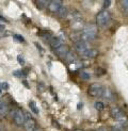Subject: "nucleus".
I'll use <instances>...</instances> for the list:
<instances>
[{
    "mask_svg": "<svg viewBox=\"0 0 128 131\" xmlns=\"http://www.w3.org/2000/svg\"><path fill=\"white\" fill-rule=\"evenodd\" d=\"M96 35H97V26L92 25V24L86 25L82 30L81 40L84 42H89V41L94 40Z\"/></svg>",
    "mask_w": 128,
    "mask_h": 131,
    "instance_id": "obj_1",
    "label": "nucleus"
},
{
    "mask_svg": "<svg viewBox=\"0 0 128 131\" xmlns=\"http://www.w3.org/2000/svg\"><path fill=\"white\" fill-rule=\"evenodd\" d=\"M111 19V14L108 10L100 11L97 15H96V23H97L98 27H105L109 24Z\"/></svg>",
    "mask_w": 128,
    "mask_h": 131,
    "instance_id": "obj_2",
    "label": "nucleus"
},
{
    "mask_svg": "<svg viewBox=\"0 0 128 131\" xmlns=\"http://www.w3.org/2000/svg\"><path fill=\"white\" fill-rule=\"evenodd\" d=\"M104 93H105V89L99 83L91 84L88 90V94L91 97H101V96H104Z\"/></svg>",
    "mask_w": 128,
    "mask_h": 131,
    "instance_id": "obj_3",
    "label": "nucleus"
},
{
    "mask_svg": "<svg viewBox=\"0 0 128 131\" xmlns=\"http://www.w3.org/2000/svg\"><path fill=\"white\" fill-rule=\"evenodd\" d=\"M110 115L112 116V118L115 121H118L120 123H124L127 122V115L124 113V111L119 107H112L110 110Z\"/></svg>",
    "mask_w": 128,
    "mask_h": 131,
    "instance_id": "obj_4",
    "label": "nucleus"
},
{
    "mask_svg": "<svg viewBox=\"0 0 128 131\" xmlns=\"http://www.w3.org/2000/svg\"><path fill=\"white\" fill-rule=\"evenodd\" d=\"M26 119H27V117H26V114L23 112L22 110H17L15 114H14V122L17 126H23Z\"/></svg>",
    "mask_w": 128,
    "mask_h": 131,
    "instance_id": "obj_5",
    "label": "nucleus"
},
{
    "mask_svg": "<svg viewBox=\"0 0 128 131\" xmlns=\"http://www.w3.org/2000/svg\"><path fill=\"white\" fill-rule=\"evenodd\" d=\"M75 49L77 50V52H79V53H81V56H82L83 53H86V52H87L90 48H89V45H88L87 42L80 40L79 42H76V44H75Z\"/></svg>",
    "mask_w": 128,
    "mask_h": 131,
    "instance_id": "obj_6",
    "label": "nucleus"
},
{
    "mask_svg": "<svg viewBox=\"0 0 128 131\" xmlns=\"http://www.w3.org/2000/svg\"><path fill=\"white\" fill-rule=\"evenodd\" d=\"M24 127L26 129V131H34L36 129V122L34 118H32V117H27V119H26L25 124H24Z\"/></svg>",
    "mask_w": 128,
    "mask_h": 131,
    "instance_id": "obj_7",
    "label": "nucleus"
},
{
    "mask_svg": "<svg viewBox=\"0 0 128 131\" xmlns=\"http://www.w3.org/2000/svg\"><path fill=\"white\" fill-rule=\"evenodd\" d=\"M55 51V53L58 56V57H60V58H65L67 54H68V52H69V47L67 45H62L60 46L59 48H57Z\"/></svg>",
    "mask_w": 128,
    "mask_h": 131,
    "instance_id": "obj_8",
    "label": "nucleus"
},
{
    "mask_svg": "<svg viewBox=\"0 0 128 131\" xmlns=\"http://www.w3.org/2000/svg\"><path fill=\"white\" fill-rule=\"evenodd\" d=\"M61 6H62L61 1H50L48 4V10L52 13H58Z\"/></svg>",
    "mask_w": 128,
    "mask_h": 131,
    "instance_id": "obj_9",
    "label": "nucleus"
},
{
    "mask_svg": "<svg viewBox=\"0 0 128 131\" xmlns=\"http://www.w3.org/2000/svg\"><path fill=\"white\" fill-rule=\"evenodd\" d=\"M49 44L51 46V48L54 50H56L57 48H59L60 46H62V40H60L59 37H51L49 40Z\"/></svg>",
    "mask_w": 128,
    "mask_h": 131,
    "instance_id": "obj_10",
    "label": "nucleus"
},
{
    "mask_svg": "<svg viewBox=\"0 0 128 131\" xmlns=\"http://www.w3.org/2000/svg\"><path fill=\"white\" fill-rule=\"evenodd\" d=\"M98 56V50H96V49H89L86 53H83L82 57H84L87 59H94Z\"/></svg>",
    "mask_w": 128,
    "mask_h": 131,
    "instance_id": "obj_11",
    "label": "nucleus"
},
{
    "mask_svg": "<svg viewBox=\"0 0 128 131\" xmlns=\"http://www.w3.org/2000/svg\"><path fill=\"white\" fill-rule=\"evenodd\" d=\"M72 27L76 30H79L83 27V20H82V17L78 18V19H75V20H72Z\"/></svg>",
    "mask_w": 128,
    "mask_h": 131,
    "instance_id": "obj_12",
    "label": "nucleus"
},
{
    "mask_svg": "<svg viewBox=\"0 0 128 131\" xmlns=\"http://www.w3.org/2000/svg\"><path fill=\"white\" fill-rule=\"evenodd\" d=\"M8 104H6L5 102L3 101H0V114L1 115H5L6 113H8Z\"/></svg>",
    "mask_w": 128,
    "mask_h": 131,
    "instance_id": "obj_13",
    "label": "nucleus"
},
{
    "mask_svg": "<svg viewBox=\"0 0 128 131\" xmlns=\"http://www.w3.org/2000/svg\"><path fill=\"white\" fill-rule=\"evenodd\" d=\"M58 14H59L60 17H65V16H67V15H68L67 8H66V6H64V5H62L61 8H60V10H59V12H58Z\"/></svg>",
    "mask_w": 128,
    "mask_h": 131,
    "instance_id": "obj_14",
    "label": "nucleus"
},
{
    "mask_svg": "<svg viewBox=\"0 0 128 131\" xmlns=\"http://www.w3.org/2000/svg\"><path fill=\"white\" fill-rule=\"evenodd\" d=\"M29 107H30V109L32 110V112L33 113H35V114H38V110H37V108H36V104H35V102L34 101H30L29 102Z\"/></svg>",
    "mask_w": 128,
    "mask_h": 131,
    "instance_id": "obj_15",
    "label": "nucleus"
},
{
    "mask_svg": "<svg viewBox=\"0 0 128 131\" xmlns=\"http://www.w3.org/2000/svg\"><path fill=\"white\" fill-rule=\"evenodd\" d=\"M94 107L96 110H98V111H102L105 109V106H104V103H102L101 101H96L94 103Z\"/></svg>",
    "mask_w": 128,
    "mask_h": 131,
    "instance_id": "obj_16",
    "label": "nucleus"
},
{
    "mask_svg": "<svg viewBox=\"0 0 128 131\" xmlns=\"http://www.w3.org/2000/svg\"><path fill=\"white\" fill-rule=\"evenodd\" d=\"M64 59H65L67 62H74V61H75V54H73V52L69 51L68 54H67L65 58H64Z\"/></svg>",
    "mask_w": 128,
    "mask_h": 131,
    "instance_id": "obj_17",
    "label": "nucleus"
},
{
    "mask_svg": "<svg viewBox=\"0 0 128 131\" xmlns=\"http://www.w3.org/2000/svg\"><path fill=\"white\" fill-rule=\"evenodd\" d=\"M35 4L38 6V9H43L46 5H48L49 2H47V1H35Z\"/></svg>",
    "mask_w": 128,
    "mask_h": 131,
    "instance_id": "obj_18",
    "label": "nucleus"
},
{
    "mask_svg": "<svg viewBox=\"0 0 128 131\" xmlns=\"http://www.w3.org/2000/svg\"><path fill=\"white\" fill-rule=\"evenodd\" d=\"M13 37L15 38V40H17L18 42H20V43H24L25 42V38L22 36V35H18V34H14L13 35Z\"/></svg>",
    "mask_w": 128,
    "mask_h": 131,
    "instance_id": "obj_19",
    "label": "nucleus"
},
{
    "mask_svg": "<svg viewBox=\"0 0 128 131\" xmlns=\"http://www.w3.org/2000/svg\"><path fill=\"white\" fill-rule=\"evenodd\" d=\"M121 4L123 5V9L128 11V0H123V1H121Z\"/></svg>",
    "mask_w": 128,
    "mask_h": 131,
    "instance_id": "obj_20",
    "label": "nucleus"
},
{
    "mask_svg": "<svg viewBox=\"0 0 128 131\" xmlns=\"http://www.w3.org/2000/svg\"><path fill=\"white\" fill-rule=\"evenodd\" d=\"M111 131H124V129L121 126H113L111 127Z\"/></svg>",
    "mask_w": 128,
    "mask_h": 131,
    "instance_id": "obj_21",
    "label": "nucleus"
},
{
    "mask_svg": "<svg viewBox=\"0 0 128 131\" xmlns=\"http://www.w3.org/2000/svg\"><path fill=\"white\" fill-rule=\"evenodd\" d=\"M81 78H83V79H90V74L86 73V71H81Z\"/></svg>",
    "mask_w": 128,
    "mask_h": 131,
    "instance_id": "obj_22",
    "label": "nucleus"
},
{
    "mask_svg": "<svg viewBox=\"0 0 128 131\" xmlns=\"http://www.w3.org/2000/svg\"><path fill=\"white\" fill-rule=\"evenodd\" d=\"M17 59H18L19 64H22V65H24V64H25V60H24L23 56H18V57H17Z\"/></svg>",
    "mask_w": 128,
    "mask_h": 131,
    "instance_id": "obj_23",
    "label": "nucleus"
},
{
    "mask_svg": "<svg viewBox=\"0 0 128 131\" xmlns=\"http://www.w3.org/2000/svg\"><path fill=\"white\" fill-rule=\"evenodd\" d=\"M14 75L16 76V77H22L23 75H24V73L22 70H18V71H14Z\"/></svg>",
    "mask_w": 128,
    "mask_h": 131,
    "instance_id": "obj_24",
    "label": "nucleus"
},
{
    "mask_svg": "<svg viewBox=\"0 0 128 131\" xmlns=\"http://www.w3.org/2000/svg\"><path fill=\"white\" fill-rule=\"evenodd\" d=\"M1 88H2L3 90H8V88H9V85H8V83H6V82H3V83L1 84Z\"/></svg>",
    "mask_w": 128,
    "mask_h": 131,
    "instance_id": "obj_25",
    "label": "nucleus"
},
{
    "mask_svg": "<svg viewBox=\"0 0 128 131\" xmlns=\"http://www.w3.org/2000/svg\"><path fill=\"white\" fill-rule=\"evenodd\" d=\"M110 4H111V1H105L104 2V8H108Z\"/></svg>",
    "mask_w": 128,
    "mask_h": 131,
    "instance_id": "obj_26",
    "label": "nucleus"
},
{
    "mask_svg": "<svg viewBox=\"0 0 128 131\" xmlns=\"http://www.w3.org/2000/svg\"><path fill=\"white\" fill-rule=\"evenodd\" d=\"M98 131H107V130H106V129H105V128H100V129H99V130H98Z\"/></svg>",
    "mask_w": 128,
    "mask_h": 131,
    "instance_id": "obj_27",
    "label": "nucleus"
},
{
    "mask_svg": "<svg viewBox=\"0 0 128 131\" xmlns=\"http://www.w3.org/2000/svg\"><path fill=\"white\" fill-rule=\"evenodd\" d=\"M34 131H42V130H41V129H37V128H36V129H35Z\"/></svg>",
    "mask_w": 128,
    "mask_h": 131,
    "instance_id": "obj_28",
    "label": "nucleus"
},
{
    "mask_svg": "<svg viewBox=\"0 0 128 131\" xmlns=\"http://www.w3.org/2000/svg\"><path fill=\"white\" fill-rule=\"evenodd\" d=\"M74 131H82V130H74Z\"/></svg>",
    "mask_w": 128,
    "mask_h": 131,
    "instance_id": "obj_29",
    "label": "nucleus"
}]
</instances>
